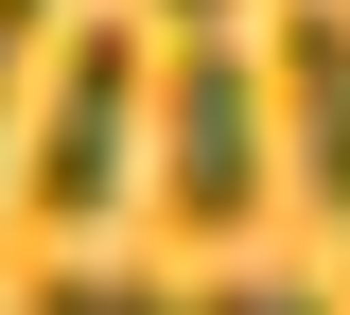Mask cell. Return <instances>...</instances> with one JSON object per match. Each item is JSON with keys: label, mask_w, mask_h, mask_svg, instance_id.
<instances>
[{"label": "cell", "mask_w": 350, "mask_h": 315, "mask_svg": "<svg viewBox=\"0 0 350 315\" xmlns=\"http://www.w3.org/2000/svg\"><path fill=\"white\" fill-rule=\"evenodd\" d=\"M262 140H280V88L228 53V18L175 36V70H158V210L228 245V228L262 210Z\"/></svg>", "instance_id": "obj_1"}, {"label": "cell", "mask_w": 350, "mask_h": 315, "mask_svg": "<svg viewBox=\"0 0 350 315\" xmlns=\"http://www.w3.org/2000/svg\"><path fill=\"white\" fill-rule=\"evenodd\" d=\"M140 36L123 18H88V36H53V88H36V158H18V193H36L53 228H88L105 193L140 176Z\"/></svg>", "instance_id": "obj_2"}, {"label": "cell", "mask_w": 350, "mask_h": 315, "mask_svg": "<svg viewBox=\"0 0 350 315\" xmlns=\"http://www.w3.org/2000/svg\"><path fill=\"white\" fill-rule=\"evenodd\" d=\"M262 88H280V140H298L315 210H350V0H298V18H280Z\"/></svg>", "instance_id": "obj_3"}, {"label": "cell", "mask_w": 350, "mask_h": 315, "mask_svg": "<svg viewBox=\"0 0 350 315\" xmlns=\"http://www.w3.org/2000/svg\"><path fill=\"white\" fill-rule=\"evenodd\" d=\"M36 315H175V280H123V263H53Z\"/></svg>", "instance_id": "obj_4"}, {"label": "cell", "mask_w": 350, "mask_h": 315, "mask_svg": "<svg viewBox=\"0 0 350 315\" xmlns=\"http://www.w3.org/2000/svg\"><path fill=\"white\" fill-rule=\"evenodd\" d=\"M175 315H315V298H298V280H193Z\"/></svg>", "instance_id": "obj_5"}, {"label": "cell", "mask_w": 350, "mask_h": 315, "mask_svg": "<svg viewBox=\"0 0 350 315\" xmlns=\"http://www.w3.org/2000/svg\"><path fill=\"white\" fill-rule=\"evenodd\" d=\"M53 36V0H0V140H18V53Z\"/></svg>", "instance_id": "obj_6"}, {"label": "cell", "mask_w": 350, "mask_h": 315, "mask_svg": "<svg viewBox=\"0 0 350 315\" xmlns=\"http://www.w3.org/2000/svg\"><path fill=\"white\" fill-rule=\"evenodd\" d=\"M158 18H175V36H211V18H228V0H158Z\"/></svg>", "instance_id": "obj_7"}]
</instances>
